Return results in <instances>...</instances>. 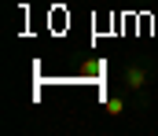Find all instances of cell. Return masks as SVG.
I'll return each instance as SVG.
<instances>
[{
  "mask_svg": "<svg viewBox=\"0 0 158 136\" xmlns=\"http://www.w3.org/2000/svg\"><path fill=\"white\" fill-rule=\"evenodd\" d=\"M125 85H129V89H143V85H147V74H143L140 66H129V70H125Z\"/></svg>",
  "mask_w": 158,
  "mask_h": 136,
  "instance_id": "obj_1",
  "label": "cell"
},
{
  "mask_svg": "<svg viewBox=\"0 0 158 136\" xmlns=\"http://www.w3.org/2000/svg\"><path fill=\"white\" fill-rule=\"evenodd\" d=\"M107 110H110V114H121V110H125L121 96H110V99H107Z\"/></svg>",
  "mask_w": 158,
  "mask_h": 136,
  "instance_id": "obj_2",
  "label": "cell"
}]
</instances>
